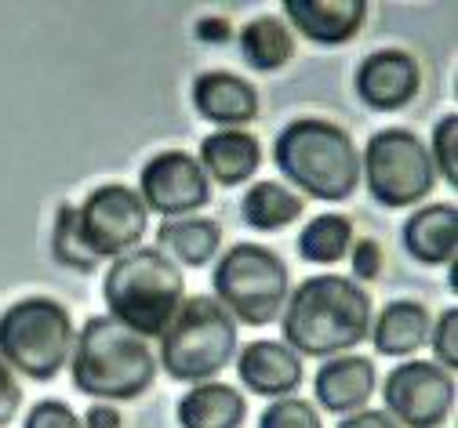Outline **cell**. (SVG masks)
Segmentation results:
<instances>
[{
    "label": "cell",
    "instance_id": "cell-14",
    "mask_svg": "<svg viewBox=\"0 0 458 428\" xmlns=\"http://www.w3.org/2000/svg\"><path fill=\"white\" fill-rule=\"evenodd\" d=\"M237 374L248 385V392L284 399L288 392L299 389L302 363L284 341H251L237 359Z\"/></svg>",
    "mask_w": 458,
    "mask_h": 428
},
{
    "label": "cell",
    "instance_id": "cell-33",
    "mask_svg": "<svg viewBox=\"0 0 458 428\" xmlns=\"http://www.w3.org/2000/svg\"><path fill=\"white\" fill-rule=\"evenodd\" d=\"M81 428H121V414L113 410L109 403H95V407L84 414Z\"/></svg>",
    "mask_w": 458,
    "mask_h": 428
},
{
    "label": "cell",
    "instance_id": "cell-23",
    "mask_svg": "<svg viewBox=\"0 0 458 428\" xmlns=\"http://www.w3.org/2000/svg\"><path fill=\"white\" fill-rule=\"evenodd\" d=\"M244 222L251 229H262V232H273V229H284L292 225L299 214H302V197L276 186V181H259L244 193Z\"/></svg>",
    "mask_w": 458,
    "mask_h": 428
},
{
    "label": "cell",
    "instance_id": "cell-27",
    "mask_svg": "<svg viewBox=\"0 0 458 428\" xmlns=\"http://www.w3.org/2000/svg\"><path fill=\"white\" fill-rule=\"evenodd\" d=\"M433 167H440V174L451 181V189L458 186V116H444L437 131H433Z\"/></svg>",
    "mask_w": 458,
    "mask_h": 428
},
{
    "label": "cell",
    "instance_id": "cell-20",
    "mask_svg": "<svg viewBox=\"0 0 458 428\" xmlns=\"http://www.w3.org/2000/svg\"><path fill=\"white\" fill-rule=\"evenodd\" d=\"M429 338V313L419 301H393L375 320L371 341L378 356H411Z\"/></svg>",
    "mask_w": 458,
    "mask_h": 428
},
{
    "label": "cell",
    "instance_id": "cell-25",
    "mask_svg": "<svg viewBox=\"0 0 458 428\" xmlns=\"http://www.w3.org/2000/svg\"><path fill=\"white\" fill-rule=\"evenodd\" d=\"M51 251L59 258V265L77 269V273H91L98 265V258L88 251V243L81 239L77 229V207H59V218H55V236H51Z\"/></svg>",
    "mask_w": 458,
    "mask_h": 428
},
{
    "label": "cell",
    "instance_id": "cell-24",
    "mask_svg": "<svg viewBox=\"0 0 458 428\" xmlns=\"http://www.w3.org/2000/svg\"><path fill=\"white\" fill-rule=\"evenodd\" d=\"M353 243V225L342 214H317L299 232V255L313 265H335Z\"/></svg>",
    "mask_w": 458,
    "mask_h": 428
},
{
    "label": "cell",
    "instance_id": "cell-22",
    "mask_svg": "<svg viewBox=\"0 0 458 428\" xmlns=\"http://www.w3.org/2000/svg\"><path fill=\"white\" fill-rule=\"evenodd\" d=\"M292 51H295V40H292L288 26H284L280 19H273V15L251 19L241 29V55H244V63L251 70H262V73L280 70L292 58Z\"/></svg>",
    "mask_w": 458,
    "mask_h": 428
},
{
    "label": "cell",
    "instance_id": "cell-12",
    "mask_svg": "<svg viewBox=\"0 0 458 428\" xmlns=\"http://www.w3.org/2000/svg\"><path fill=\"white\" fill-rule=\"evenodd\" d=\"M357 95L382 113L404 109L419 95V63L408 51H396V47L368 55L357 70Z\"/></svg>",
    "mask_w": 458,
    "mask_h": 428
},
{
    "label": "cell",
    "instance_id": "cell-9",
    "mask_svg": "<svg viewBox=\"0 0 458 428\" xmlns=\"http://www.w3.org/2000/svg\"><path fill=\"white\" fill-rule=\"evenodd\" d=\"M77 229L95 258H121L146 236V204L128 186H98L77 207Z\"/></svg>",
    "mask_w": 458,
    "mask_h": 428
},
{
    "label": "cell",
    "instance_id": "cell-32",
    "mask_svg": "<svg viewBox=\"0 0 458 428\" xmlns=\"http://www.w3.org/2000/svg\"><path fill=\"white\" fill-rule=\"evenodd\" d=\"M338 428H400L386 410H357L346 421H338Z\"/></svg>",
    "mask_w": 458,
    "mask_h": 428
},
{
    "label": "cell",
    "instance_id": "cell-4",
    "mask_svg": "<svg viewBox=\"0 0 458 428\" xmlns=\"http://www.w3.org/2000/svg\"><path fill=\"white\" fill-rule=\"evenodd\" d=\"M73 385L91 399H139L157 378V356L117 320L95 316L77 334Z\"/></svg>",
    "mask_w": 458,
    "mask_h": 428
},
{
    "label": "cell",
    "instance_id": "cell-34",
    "mask_svg": "<svg viewBox=\"0 0 458 428\" xmlns=\"http://www.w3.org/2000/svg\"><path fill=\"white\" fill-rule=\"evenodd\" d=\"M197 33H200L204 40H225V37H229V22H225V19H204V22L197 26Z\"/></svg>",
    "mask_w": 458,
    "mask_h": 428
},
{
    "label": "cell",
    "instance_id": "cell-11",
    "mask_svg": "<svg viewBox=\"0 0 458 428\" xmlns=\"http://www.w3.org/2000/svg\"><path fill=\"white\" fill-rule=\"evenodd\" d=\"M208 197H211L208 174L200 171L197 156L182 149L157 153L139 174V200L146 204V211H157L164 218L200 211Z\"/></svg>",
    "mask_w": 458,
    "mask_h": 428
},
{
    "label": "cell",
    "instance_id": "cell-16",
    "mask_svg": "<svg viewBox=\"0 0 458 428\" xmlns=\"http://www.w3.org/2000/svg\"><path fill=\"white\" fill-rule=\"evenodd\" d=\"M193 105L204 120L222 128H241L251 124L259 113V95L244 77L233 73H200L193 80Z\"/></svg>",
    "mask_w": 458,
    "mask_h": 428
},
{
    "label": "cell",
    "instance_id": "cell-19",
    "mask_svg": "<svg viewBox=\"0 0 458 428\" xmlns=\"http://www.w3.org/2000/svg\"><path fill=\"white\" fill-rule=\"evenodd\" d=\"M218 243H222V229L211 218H167L157 229L160 255L179 258L190 269L208 265L218 255Z\"/></svg>",
    "mask_w": 458,
    "mask_h": 428
},
{
    "label": "cell",
    "instance_id": "cell-5",
    "mask_svg": "<svg viewBox=\"0 0 458 428\" xmlns=\"http://www.w3.org/2000/svg\"><path fill=\"white\" fill-rule=\"evenodd\" d=\"M237 352V323L215 298H190L160 334V366L175 382H208Z\"/></svg>",
    "mask_w": 458,
    "mask_h": 428
},
{
    "label": "cell",
    "instance_id": "cell-10",
    "mask_svg": "<svg viewBox=\"0 0 458 428\" xmlns=\"http://www.w3.org/2000/svg\"><path fill=\"white\" fill-rule=\"evenodd\" d=\"M386 407L393 421H404L408 428H437L451 414L454 382L437 363H396L386 378Z\"/></svg>",
    "mask_w": 458,
    "mask_h": 428
},
{
    "label": "cell",
    "instance_id": "cell-26",
    "mask_svg": "<svg viewBox=\"0 0 458 428\" xmlns=\"http://www.w3.org/2000/svg\"><path fill=\"white\" fill-rule=\"evenodd\" d=\"M259 428H320V417H317L313 403L295 399V396H284L273 407H266Z\"/></svg>",
    "mask_w": 458,
    "mask_h": 428
},
{
    "label": "cell",
    "instance_id": "cell-28",
    "mask_svg": "<svg viewBox=\"0 0 458 428\" xmlns=\"http://www.w3.org/2000/svg\"><path fill=\"white\" fill-rule=\"evenodd\" d=\"M429 341H433V352H437V366H458V309H447L440 320H437V327H433V334H429Z\"/></svg>",
    "mask_w": 458,
    "mask_h": 428
},
{
    "label": "cell",
    "instance_id": "cell-21",
    "mask_svg": "<svg viewBox=\"0 0 458 428\" xmlns=\"http://www.w3.org/2000/svg\"><path fill=\"white\" fill-rule=\"evenodd\" d=\"M244 421V396L229 385L204 382L190 389L179 403L182 428H241Z\"/></svg>",
    "mask_w": 458,
    "mask_h": 428
},
{
    "label": "cell",
    "instance_id": "cell-29",
    "mask_svg": "<svg viewBox=\"0 0 458 428\" xmlns=\"http://www.w3.org/2000/svg\"><path fill=\"white\" fill-rule=\"evenodd\" d=\"M26 428H81V417L59 399H44L30 410Z\"/></svg>",
    "mask_w": 458,
    "mask_h": 428
},
{
    "label": "cell",
    "instance_id": "cell-30",
    "mask_svg": "<svg viewBox=\"0 0 458 428\" xmlns=\"http://www.w3.org/2000/svg\"><path fill=\"white\" fill-rule=\"evenodd\" d=\"M19 403H22V389H19L15 374L8 371L4 363H0V428L12 424V417H15Z\"/></svg>",
    "mask_w": 458,
    "mask_h": 428
},
{
    "label": "cell",
    "instance_id": "cell-8",
    "mask_svg": "<svg viewBox=\"0 0 458 428\" xmlns=\"http://www.w3.org/2000/svg\"><path fill=\"white\" fill-rule=\"evenodd\" d=\"M368 193L382 207H411L422 197H429L437 167L429 160V149L422 138L408 128H386L375 131L364 146L360 160Z\"/></svg>",
    "mask_w": 458,
    "mask_h": 428
},
{
    "label": "cell",
    "instance_id": "cell-13",
    "mask_svg": "<svg viewBox=\"0 0 458 428\" xmlns=\"http://www.w3.org/2000/svg\"><path fill=\"white\" fill-rule=\"evenodd\" d=\"M284 15L313 44H346L368 19L364 0H284Z\"/></svg>",
    "mask_w": 458,
    "mask_h": 428
},
{
    "label": "cell",
    "instance_id": "cell-31",
    "mask_svg": "<svg viewBox=\"0 0 458 428\" xmlns=\"http://www.w3.org/2000/svg\"><path fill=\"white\" fill-rule=\"evenodd\" d=\"M353 273L360 280H375L382 273V248L375 239H360L353 248Z\"/></svg>",
    "mask_w": 458,
    "mask_h": 428
},
{
    "label": "cell",
    "instance_id": "cell-1",
    "mask_svg": "<svg viewBox=\"0 0 458 428\" xmlns=\"http://www.w3.org/2000/svg\"><path fill=\"white\" fill-rule=\"evenodd\" d=\"M280 331L295 356H338L371 334V298L346 276H310L284 301Z\"/></svg>",
    "mask_w": 458,
    "mask_h": 428
},
{
    "label": "cell",
    "instance_id": "cell-3",
    "mask_svg": "<svg viewBox=\"0 0 458 428\" xmlns=\"http://www.w3.org/2000/svg\"><path fill=\"white\" fill-rule=\"evenodd\" d=\"M109 320L135 338H160L182 305V273L157 248H135L109 265L102 280Z\"/></svg>",
    "mask_w": 458,
    "mask_h": 428
},
{
    "label": "cell",
    "instance_id": "cell-2",
    "mask_svg": "<svg viewBox=\"0 0 458 428\" xmlns=\"http://www.w3.org/2000/svg\"><path fill=\"white\" fill-rule=\"evenodd\" d=\"M273 160L284 178L313 200H346L360 181V153L331 120H292L273 142Z\"/></svg>",
    "mask_w": 458,
    "mask_h": 428
},
{
    "label": "cell",
    "instance_id": "cell-17",
    "mask_svg": "<svg viewBox=\"0 0 458 428\" xmlns=\"http://www.w3.org/2000/svg\"><path fill=\"white\" fill-rule=\"evenodd\" d=\"M458 243V211L451 204H429L419 207L404 222V248L422 265H444L454 258Z\"/></svg>",
    "mask_w": 458,
    "mask_h": 428
},
{
    "label": "cell",
    "instance_id": "cell-18",
    "mask_svg": "<svg viewBox=\"0 0 458 428\" xmlns=\"http://www.w3.org/2000/svg\"><path fill=\"white\" fill-rule=\"evenodd\" d=\"M262 160V149L255 142V135L248 131H215L200 142V171L211 174L218 186H241V181H248L255 174Z\"/></svg>",
    "mask_w": 458,
    "mask_h": 428
},
{
    "label": "cell",
    "instance_id": "cell-6",
    "mask_svg": "<svg viewBox=\"0 0 458 428\" xmlns=\"http://www.w3.org/2000/svg\"><path fill=\"white\" fill-rule=\"evenodd\" d=\"M73 320L51 298H22L0 313V363L33 382H51L70 363Z\"/></svg>",
    "mask_w": 458,
    "mask_h": 428
},
{
    "label": "cell",
    "instance_id": "cell-15",
    "mask_svg": "<svg viewBox=\"0 0 458 428\" xmlns=\"http://www.w3.org/2000/svg\"><path fill=\"white\" fill-rule=\"evenodd\" d=\"M313 392L331 414H357L375 392V363L364 356H331L313 378Z\"/></svg>",
    "mask_w": 458,
    "mask_h": 428
},
{
    "label": "cell",
    "instance_id": "cell-7",
    "mask_svg": "<svg viewBox=\"0 0 458 428\" xmlns=\"http://www.w3.org/2000/svg\"><path fill=\"white\" fill-rule=\"evenodd\" d=\"M218 305L248 327H266L288 301V265L262 243H237L215 265Z\"/></svg>",
    "mask_w": 458,
    "mask_h": 428
}]
</instances>
